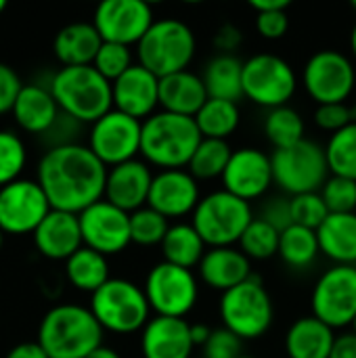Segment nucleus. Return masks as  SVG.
Listing matches in <instances>:
<instances>
[{"mask_svg":"<svg viewBox=\"0 0 356 358\" xmlns=\"http://www.w3.org/2000/svg\"><path fill=\"white\" fill-rule=\"evenodd\" d=\"M252 220V206L222 189L201 197L191 224L208 248H235Z\"/></svg>","mask_w":356,"mask_h":358,"instance_id":"7","label":"nucleus"},{"mask_svg":"<svg viewBox=\"0 0 356 358\" xmlns=\"http://www.w3.org/2000/svg\"><path fill=\"white\" fill-rule=\"evenodd\" d=\"M336 336L329 325L317 317H300L285 336V352L290 358H329Z\"/></svg>","mask_w":356,"mask_h":358,"instance_id":"28","label":"nucleus"},{"mask_svg":"<svg viewBox=\"0 0 356 358\" xmlns=\"http://www.w3.org/2000/svg\"><path fill=\"white\" fill-rule=\"evenodd\" d=\"M141 134L143 122L111 109L90 126L88 147L107 168H113L136 159L141 153Z\"/></svg>","mask_w":356,"mask_h":358,"instance_id":"14","label":"nucleus"},{"mask_svg":"<svg viewBox=\"0 0 356 358\" xmlns=\"http://www.w3.org/2000/svg\"><path fill=\"white\" fill-rule=\"evenodd\" d=\"M193 348L187 319L153 317L141 331L143 358H191Z\"/></svg>","mask_w":356,"mask_h":358,"instance_id":"23","label":"nucleus"},{"mask_svg":"<svg viewBox=\"0 0 356 358\" xmlns=\"http://www.w3.org/2000/svg\"><path fill=\"white\" fill-rule=\"evenodd\" d=\"M262 220H266L271 227H275L279 233H283L285 229H290L294 222H292V206H290V197H275L271 201L264 203L262 208V214H260Z\"/></svg>","mask_w":356,"mask_h":358,"instance_id":"48","label":"nucleus"},{"mask_svg":"<svg viewBox=\"0 0 356 358\" xmlns=\"http://www.w3.org/2000/svg\"><path fill=\"white\" fill-rule=\"evenodd\" d=\"M153 172L147 162L132 159L107 170L105 199L115 208L132 214L147 206L153 185Z\"/></svg>","mask_w":356,"mask_h":358,"instance_id":"21","label":"nucleus"},{"mask_svg":"<svg viewBox=\"0 0 356 358\" xmlns=\"http://www.w3.org/2000/svg\"><path fill=\"white\" fill-rule=\"evenodd\" d=\"M313 317L332 329H344L356 319V266H334L313 287Z\"/></svg>","mask_w":356,"mask_h":358,"instance_id":"12","label":"nucleus"},{"mask_svg":"<svg viewBox=\"0 0 356 358\" xmlns=\"http://www.w3.org/2000/svg\"><path fill=\"white\" fill-rule=\"evenodd\" d=\"M65 275L67 281L86 294L99 292L111 277H109V264L107 256L90 250V248H80L67 262H65Z\"/></svg>","mask_w":356,"mask_h":358,"instance_id":"32","label":"nucleus"},{"mask_svg":"<svg viewBox=\"0 0 356 358\" xmlns=\"http://www.w3.org/2000/svg\"><path fill=\"white\" fill-rule=\"evenodd\" d=\"M239 358H256V357H248V355H241V357Z\"/></svg>","mask_w":356,"mask_h":358,"instance_id":"60","label":"nucleus"},{"mask_svg":"<svg viewBox=\"0 0 356 358\" xmlns=\"http://www.w3.org/2000/svg\"><path fill=\"white\" fill-rule=\"evenodd\" d=\"M329 358H356V336L355 334H342L336 336L334 348Z\"/></svg>","mask_w":356,"mask_h":358,"instance_id":"50","label":"nucleus"},{"mask_svg":"<svg viewBox=\"0 0 356 358\" xmlns=\"http://www.w3.org/2000/svg\"><path fill=\"white\" fill-rule=\"evenodd\" d=\"M50 92L59 109L80 124H94L113 109L111 82L92 65L61 67L50 76Z\"/></svg>","mask_w":356,"mask_h":358,"instance_id":"4","label":"nucleus"},{"mask_svg":"<svg viewBox=\"0 0 356 358\" xmlns=\"http://www.w3.org/2000/svg\"><path fill=\"white\" fill-rule=\"evenodd\" d=\"M321 254L338 266H356V212L329 214L317 229Z\"/></svg>","mask_w":356,"mask_h":358,"instance_id":"29","label":"nucleus"},{"mask_svg":"<svg viewBox=\"0 0 356 358\" xmlns=\"http://www.w3.org/2000/svg\"><path fill=\"white\" fill-rule=\"evenodd\" d=\"M290 206H292V222L298 227H304V229L317 231L329 216V210H327L321 193L294 195V197H290Z\"/></svg>","mask_w":356,"mask_h":358,"instance_id":"41","label":"nucleus"},{"mask_svg":"<svg viewBox=\"0 0 356 358\" xmlns=\"http://www.w3.org/2000/svg\"><path fill=\"white\" fill-rule=\"evenodd\" d=\"M208 245L195 231V227L189 222H176L170 224V231L166 233L162 241V254L164 262H170L180 268H193L199 266L201 258L206 256Z\"/></svg>","mask_w":356,"mask_h":358,"instance_id":"31","label":"nucleus"},{"mask_svg":"<svg viewBox=\"0 0 356 358\" xmlns=\"http://www.w3.org/2000/svg\"><path fill=\"white\" fill-rule=\"evenodd\" d=\"M298 86L294 67L271 52H260L243 61V96L260 107L275 109L290 103Z\"/></svg>","mask_w":356,"mask_h":358,"instance_id":"11","label":"nucleus"},{"mask_svg":"<svg viewBox=\"0 0 356 358\" xmlns=\"http://www.w3.org/2000/svg\"><path fill=\"white\" fill-rule=\"evenodd\" d=\"M34 245L40 256L67 262L80 248H84L78 214L50 210V214L34 231Z\"/></svg>","mask_w":356,"mask_h":358,"instance_id":"22","label":"nucleus"},{"mask_svg":"<svg viewBox=\"0 0 356 358\" xmlns=\"http://www.w3.org/2000/svg\"><path fill=\"white\" fill-rule=\"evenodd\" d=\"M103 331L90 308L59 304L42 317L36 342L48 358H86L103 346Z\"/></svg>","mask_w":356,"mask_h":358,"instance_id":"2","label":"nucleus"},{"mask_svg":"<svg viewBox=\"0 0 356 358\" xmlns=\"http://www.w3.org/2000/svg\"><path fill=\"white\" fill-rule=\"evenodd\" d=\"M241 113L239 105L222 99H208L206 105L195 115V124L204 138L227 141L239 126Z\"/></svg>","mask_w":356,"mask_h":358,"instance_id":"33","label":"nucleus"},{"mask_svg":"<svg viewBox=\"0 0 356 358\" xmlns=\"http://www.w3.org/2000/svg\"><path fill=\"white\" fill-rule=\"evenodd\" d=\"M218 313L222 327L243 342L262 338L275 319L273 298L258 277H250L241 285L225 292L220 296Z\"/></svg>","mask_w":356,"mask_h":358,"instance_id":"8","label":"nucleus"},{"mask_svg":"<svg viewBox=\"0 0 356 358\" xmlns=\"http://www.w3.org/2000/svg\"><path fill=\"white\" fill-rule=\"evenodd\" d=\"M50 203L38 180L19 178L0 189V231L8 235H27L50 214Z\"/></svg>","mask_w":356,"mask_h":358,"instance_id":"15","label":"nucleus"},{"mask_svg":"<svg viewBox=\"0 0 356 358\" xmlns=\"http://www.w3.org/2000/svg\"><path fill=\"white\" fill-rule=\"evenodd\" d=\"M250 6L256 13H266V10H285L290 8V0H252Z\"/></svg>","mask_w":356,"mask_h":358,"instance_id":"52","label":"nucleus"},{"mask_svg":"<svg viewBox=\"0 0 356 358\" xmlns=\"http://www.w3.org/2000/svg\"><path fill=\"white\" fill-rule=\"evenodd\" d=\"M195 34L193 29L174 17L155 19L143 40L136 44L138 65L155 73L157 78H166L178 71H185L195 57Z\"/></svg>","mask_w":356,"mask_h":358,"instance_id":"5","label":"nucleus"},{"mask_svg":"<svg viewBox=\"0 0 356 358\" xmlns=\"http://www.w3.org/2000/svg\"><path fill=\"white\" fill-rule=\"evenodd\" d=\"M353 334L356 336V319H355V323H353Z\"/></svg>","mask_w":356,"mask_h":358,"instance_id":"59","label":"nucleus"},{"mask_svg":"<svg viewBox=\"0 0 356 358\" xmlns=\"http://www.w3.org/2000/svg\"><path fill=\"white\" fill-rule=\"evenodd\" d=\"M353 107L346 103H327V105H317L315 109V124L325 130V132H340L348 124H353Z\"/></svg>","mask_w":356,"mask_h":358,"instance_id":"44","label":"nucleus"},{"mask_svg":"<svg viewBox=\"0 0 356 358\" xmlns=\"http://www.w3.org/2000/svg\"><path fill=\"white\" fill-rule=\"evenodd\" d=\"M105 331L128 336L143 331L151 321V306L143 287L128 279H109L90 296L88 306Z\"/></svg>","mask_w":356,"mask_h":358,"instance_id":"6","label":"nucleus"},{"mask_svg":"<svg viewBox=\"0 0 356 358\" xmlns=\"http://www.w3.org/2000/svg\"><path fill=\"white\" fill-rule=\"evenodd\" d=\"M86 358H122L113 348H109V346H101V348H97L90 357Z\"/></svg>","mask_w":356,"mask_h":358,"instance_id":"54","label":"nucleus"},{"mask_svg":"<svg viewBox=\"0 0 356 358\" xmlns=\"http://www.w3.org/2000/svg\"><path fill=\"white\" fill-rule=\"evenodd\" d=\"M304 130H306L304 120L294 107L283 105V107H275L266 111L264 134L275 149H287V147L298 145L300 141L306 138Z\"/></svg>","mask_w":356,"mask_h":358,"instance_id":"35","label":"nucleus"},{"mask_svg":"<svg viewBox=\"0 0 356 358\" xmlns=\"http://www.w3.org/2000/svg\"><path fill=\"white\" fill-rule=\"evenodd\" d=\"M10 113L21 130L42 136L57 122L61 109L48 84L31 82V84H23Z\"/></svg>","mask_w":356,"mask_h":358,"instance_id":"25","label":"nucleus"},{"mask_svg":"<svg viewBox=\"0 0 356 358\" xmlns=\"http://www.w3.org/2000/svg\"><path fill=\"white\" fill-rule=\"evenodd\" d=\"M168 231H170V220L149 206L130 214V235H132V243L136 245L143 248L162 245Z\"/></svg>","mask_w":356,"mask_h":358,"instance_id":"39","label":"nucleus"},{"mask_svg":"<svg viewBox=\"0 0 356 358\" xmlns=\"http://www.w3.org/2000/svg\"><path fill=\"white\" fill-rule=\"evenodd\" d=\"M197 268L201 281L222 294L254 277L252 260L237 248H210Z\"/></svg>","mask_w":356,"mask_h":358,"instance_id":"24","label":"nucleus"},{"mask_svg":"<svg viewBox=\"0 0 356 358\" xmlns=\"http://www.w3.org/2000/svg\"><path fill=\"white\" fill-rule=\"evenodd\" d=\"M78 218L84 245L103 256H115L132 243L130 214L115 208L107 199L86 208L82 214H78Z\"/></svg>","mask_w":356,"mask_h":358,"instance_id":"17","label":"nucleus"},{"mask_svg":"<svg viewBox=\"0 0 356 358\" xmlns=\"http://www.w3.org/2000/svg\"><path fill=\"white\" fill-rule=\"evenodd\" d=\"M101 46H103L101 34L92 23H84V21L61 27L52 40V52L63 67L92 65Z\"/></svg>","mask_w":356,"mask_h":358,"instance_id":"27","label":"nucleus"},{"mask_svg":"<svg viewBox=\"0 0 356 358\" xmlns=\"http://www.w3.org/2000/svg\"><path fill=\"white\" fill-rule=\"evenodd\" d=\"M212 42H214V48L218 50V55H233L241 46V42H243V34H241V29L237 25L222 23L216 29Z\"/></svg>","mask_w":356,"mask_h":358,"instance_id":"49","label":"nucleus"},{"mask_svg":"<svg viewBox=\"0 0 356 358\" xmlns=\"http://www.w3.org/2000/svg\"><path fill=\"white\" fill-rule=\"evenodd\" d=\"M107 166L88 145H65L46 149L38 162V185L52 210L82 214L105 199Z\"/></svg>","mask_w":356,"mask_h":358,"instance_id":"1","label":"nucleus"},{"mask_svg":"<svg viewBox=\"0 0 356 358\" xmlns=\"http://www.w3.org/2000/svg\"><path fill=\"white\" fill-rule=\"evenodd\" d=\"M279 241L281 233L275 227H271L262 218H254L239 241V250L250 260H269L273 256H279Z\"/></svg>","mask_w":356,"mask_h":358,"instance_id":"38","label":"nucleus"},{"mask_svg":"<svg viewBox=\"0 0 356 358\" xmlns=\"http://www.w3.org/2000/svg\"><path fill=\"white\" fill-rule=\"evenodd\" d=\"M319 254H321V245H319L317 231L292 224L290 229L281 233L279 256L287 266L306 268L317 260Z\"/></svg>","mask_w":356,"mask_h":358,"instance_id":"34","label":"nucleus"},{"mask_svg":"<svg viewBox=\"0 0 356 358\" xmlns=\"http://www.w3.org/2000/svg\"><path fill=\"white\" fill-rule=\"evenodd\" d=\"M199 201V180L189 170H159L153 176L147 206L170 220L193 214Z\"/></svg>","mask_w":356,"mask_h":358,"instance_id":"19","label":"nucleus"},{"mask_svg":"<svg viewBox=\"0 0 356 358\" xmlns=\"http://www.w3.org/2000/svg\"><path fill=\"white\" fill-rule=\"evenodd\" d=\"M256 29L266 40H281L290 29V17L285 10H266L256 13Z\"/></svg>","mask_w":356,"mask_h":358,"instance_id":"46","label":"nucleus"},{"mask_svg":"<svg viewBox=\"0 0 356 358\" xmlns=\"http://www.w3.org/2000/svg\"><path fill=\"white\" fill-rule=\"evenodd\" d=\"M132 52H130V46H124V44H115V42H103L92 67L105 78L109 80L111 84L124 76L130 67H132Z\"/></svg>","mask_w":356,"mask_h":358,"instance_id":"42","label":"nucleus"},{"mask_svg":"<svg viewBox=\"0 0 356 358\" xmlns=\"http://www.w3.org/2000/svg\"><path fill=\"white\" fill-rule=\"evenodd\" d=\"M2 243H4V233L0 231V250H2Z\"/></svg>","mask_w":356,"mask_h":358,"instance_id":"57","label":"nucleus"},{"mask_svg":"<svg viewBox=\"0 0 356 358\" xmlns=\"http://www.w3.org/2000/svg\"><path fill=\"white\" fill-rule=\"evenodd\" d=\"M208 96L237 103L243 99V61L235 55H216L208 61L201 76Z\"/></svg>","mask_w":356,"mask_h":358,"instance_id":"30","label":"nucleus"},{"mask_svg":"<svg viewBox=\"0 0 356 358\" xmlns=\"http://www.w3.org/2000/svg\"><path fill=\"white\" fill-rule=\"evenodd\" d=\"M353 8H355V10H356V0H355V2H353Z\"/></svg>","mask_w":356,"mask_h":358,"instance_id":"61","label":"nucleus"},{"mask_svg":"<svg viewBox=\"0 0 356 358\" xmlns=\"http://www.w3.org/2000/svg\"><path fill=\"white\" fill-rule=\"evenodd\" d=\"M113 109L145 122L151 117L159 105V78L134 63L124 76L111 84Z\"/></svg>","mask_w":356,"mask_h":358,"instance_id":"20","label":"nucleus"},{"mask_svg":"<svg viewBox=\"0 0 356 358\" xmlns=\"http://www.w3.org/2000/svg\"><path fill=\"white\" fill-rule=\"evenodd\" d=\"M319 193L329 214H353L356 210V180L329 176Z\"/></svg>","mask_w":356,"mask_h":358,"instance_id":"43","label":"nucleus"},{"mask_svg":"<svg viewBox=\"0 0 356 358\" xmlns=\"http://www.w3.org/2000/svg\"><path fill=\"white\" fill-rule=\"evenodd\" d=\"M243 348V340H239L227 327L212 329L210 340L204 346V358H239Z\"/></svg>","mask_w":356,"mask_h":358,"instance_id":"45","label":"nucleus"},{"mask_svg":"<svg viewBox=\"0 0 356 358\" xmlns=\"http://www.w3.org/2000/svg\"><path fill=\"white\" fill-rule=\"evenodd\" d=\"M304 88L317 105L346 103L355 92L356 71L353 61L338 50L315 52L304 65Z\"/></svg>","mask_w":356,"mask_h":358,"instance_id":"13","label":"nucleus"},{"mask_svg":"<svg viewBox=\"0 0 356 358\" xmlns=\"http://www.w3.org/2000/svg\"><path fill=\"white\" fill-rule=\"evenodd\" d=\"M353 117H355V122H356V101H355V105H353Z\"/></svg>","mask_w":356,"mask_h":358,"instance_id":"58","label":"nucleus"},{"mask_svg":"<svg viewBox=\"0 0 356 358\" xmlns=\"http://www.w3.org/2000/svg\"><path fill=\"white\" fill-rule=\"evenodd\" d=\"M25 162L27 151L23 141L10 130H0V189L19 180Z\"/></svg>","mask_w":356,"mask_h":358,"instance_id":"40","label":"nucleus"},{"mask_svg":"<svg viewBox=\"0 0 356 358\" xmlns=\"http://www.w3.org/2000/svg\"><path fill=\"white\" fill-rule=\"evenodd\" d=\"M153 23V8L143 0H105L97 6L92 19L103 42L124 46L138 44Z\"/></svg>","mask_w":356,"mask_h":358,"instance_id":"16","label":"nucleus"},{"mask_svg":"<svg viewBox=\"0 0 356 358\" xmlns=\"http://www.w3.org/2000/svg\"><path fill=\"white\" fill-rule=\"evenodd\" d=\"M273 182L275 180H273L271 155L254 147H243L233 151L231 162L222 174L225 191L241 197L248 203L262 197Z\"/></svg>","mask_w":356,"mask_h":358,"instance_id":"18","label":"nucleus"},{"mask_svg":"<svg viewBox=\"0 0 356 358\" xmlns=\"http://www.w3.org/2000/svg\"><path fill=\"white\" fill-rule=\"evenodd\" d=\"M155 317L185 319L197 304L199 285L189 268L159 262L151 266L143 287Z\"/></svg>","mask_w":356,"mask_h":358,"instance_id":"10","label":"nucleus"},{"mask_svg":"<svg viewBox=\"0 0 356 358\" xmlns=\"http://www.w3.org/2000/svg\"><path fill=\"white\" fill-rule=\"evenodd\" d=\"M4 8H6V2H4V0H0V13H2Z\"/></svg>","mask_w":356,"mask_h":358,"instance_id":"56","label":"nucleus"},{"mask_svg":"<svg viewBox=\"0 0 356 358\" xmlns=\"http://www.w3.org/2000/svg\"><path fill=\"white\" fill-rule=\"evenodd\" d=\"M231 147L227 141L218 138H201L199 147L195 149L191 162H189V172L197 180H212V178H222L229 162H231Z\"/></svg>","mask_w":356,"mask_h":358,"instance_id":"36","label":"nucleus"},{"mask_svg":"<svg viewBox=\"0 0 356 358\" xmlns=\"http://www.w3.org/2000/svg\"><path fill=\"white\" fill-rule=\"evenodd\" d=\"M21 88H23V84H21L17 71L10 65L0 63V115L13 111Z\"/></svg>","mask_w":356,"mask_h":358,"instance_id":"47","label":"nucleus"},{"mask_svg":"<svg viewBox=\"0 0 356 358\" xmlns=\"http://www.w3.org/2000/svg\"><path fill=\"white\" fill-rule=\"evenodd\" d=\"M210 336H212V329L208 327V325H201V323H195V325H191V340H193V344H195V348L197 346H206V342L210 340Z\"/></svg>","mask_w":356,"mask_h":358,"instance_id":"53","label":"nucleus"},{"mask_svg":"<svg viewBox=\"0 0 356 358\" xmlns=\"http://www.w3.org/2000/svg\"><path fill=\"white\" fill-rule=\"evenodd\" d=\"M273 180L290 197L302 193H319L329 178L325 147L311 138L287 149H275L271 155Z\"/></svg>","mask_w":356,"mask_h":358,"instance_id":"9","label":"nucleus"},{"mask_svg":"<svg viewBox=\"0 0 356 358\" xmlns=\"http://www.w3.org/2000/svg\"><path fill=\"white\" fill-rule=\"evenodd\" d=\"M208 90L201 76L185 69L159 78V107L176 115L195 117L208 101Z\"/></svg>","mask_w":356,"mask_h":358,"instance_id":"26","label":"nucleus"},{"mask_svg":"<svg viewBox=\"0 0 356 358\" xmlns=\"http://www.w3.org/2000/svg\"><path fill=\"white\" fill-rule=\"evenodd\" d=\"M350 50H353V55H355L356 59V23L355 27H353V31H350Z\"/></svg>","mask_w":356,"mask_h":358,"instance_id":"55","label":"nucleus"},{"mask_svg":"<svg viewBox=\"0 0 356 358\" xmlns=\"http://www.w3.org/2000/svg\"><path fill=\"white\" fill-rule=\"evenodd\" d=\"M4 358H48V355L38 342H21L13 346Z\"/></svg>","mask_w":356,"mask_h":358,"instance_id":"51","label":"nucleus"},{"mask_svg":"<svg viewBox=\"0 0 356 358\" xmlns=\"http://www.w3.org/2000/svg\"><path fill=\"white\" fill-rule=\"evenodd\" d=\"M201 138L195 117L155 111L143 122L141 155L159 170H187Z\"/></svg>","mask_w":356,"mask_h":358,"instance_id":"3","label":"nucleus"},{"mask_svg":"<svg viewBox=\"0 0 356 358\" xmlns=\"http://www.w3.org/2000/svg\"><path fill=\"white\" fill-rule=\"evenodd\" d=\"M325 155L332 176L356 180V122L329 136Z\"/></svg>","mask_w":356,"mask_h":358,"instance_id":"37","label":"nucleus"}]
</instances>
